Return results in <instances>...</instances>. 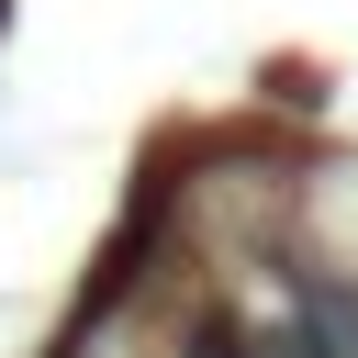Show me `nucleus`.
<instances>
[{
  "label": "nucleus",
  "mask_w": 358,
  "mask_h": 358,
  "mask_svg": "<svg viewBox=\"0 0 358 358\" xmlns=\"http://www.w3.org/2000/svg\"><path fill=\"white\" fill-rule=\"evenodd\" d=\"M190 358H291V336H257L246 313H190Z\"/></svg>",
  "instance_id": "nucleus-1"
}]
</instances>
